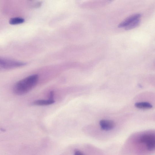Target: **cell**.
Returning <instances> with one entry per match:
<instances>
[{
    "label": "cell",
    "instance_id": "1",
    "mask_svg": "<svg viewBox=\"0 0 155 155\" xmlns=\"http://www.w3.org/2000/svg\"><path fill=\"white\" fill-rule=\"evenodd\" d=\"M38 80V75L34 74L18 82L13 87L14 93L17 95H21L27 93L37 85Z\"/></svg>",
    "mask_w": 155,
    "mask_h": 155
},
{
    "label": "cell",
    "instance_id": "3",
    "mask_svg": "<svg viewBox=\"0 0 155 155\" xmlns=\"http://www.w3.org/2000/svg\"><path fill=\"white\" fill-rule=\"evenodd\" d=\"M141 143L146 145L147 150L150 151L154 150L155 147V137L154 134L146 133L143 134L140 137Z\"/></svg>",
    "mask_w": 155,
    "mask_h": 155
},
{
    "label": "cell",
    "instance_id": "4",
    "mask_svg": "<svg viewBox=\"0 0 155 155\" xmlns=\"http://www.w3.org/2000/svg\"><path fill=\"white\" fill-rule=\"evenodd\" d=\"M101 129L105 131L111 130L114 128L115 124L113 121L109 120H102L99 122Z\"/></svg>",
    "mask_w": 155,
    "mask_h": 155
},
{
    "label": "cell",
    "instance_id": "2",
    "mask_svg": "<svg viewBox=\"0 0 155 155\" xmlns=\"http://www.w3.org/2000/svg\"><path fill=\"white\" fill-rule=\"evenodd\" d=\"M25 63L7 58H0V71H4L24 66Z\"/></svg>",
    "mask_w": 155,
    "mask_h": 155
},
{
    "label": "cell",
    "instance_id": "9",
    "mask_svg": "<svg viewBox=\"0 0 155 155\" xmlns=\"http://www.w3.org/2000/svg\"><path fill=\"white\" fill-rule=\"evenodd\" d=\"M140 19H137L131 22L130 24L125 27L126 30H130L138 27L140 24Z\"/></svg>",
    "mask_w": 155,
    "mask_h": 155
},
{
    "label": "cell",
    "instance_id": "5",
    "mask_svg": "<svg viewBox=\"0 0 155 155\" xmlns=\"http://www.w3.org/2000/svg\"><path fill=\"white\" fill-rule=\"evenodd\" d=\"M141 16L140 14H135L130 16L120 23L118 26L119 28L126 27L130 24L137 19H139Z\"/></svg>",
    "mask_w": 155,
    "mask_h": 155
},
{
    "label": "cell",
    "instance_id": "10",
    "mask_svg": "<svg viewBox=\"0 0 155 155\" xmlns=\"http://www.w3.org/2000/svg\"><path fill=\"white\" fill-rule=\"evenodd\" d=\"M74 155H83V153L79 150H76L74 152Z\"/></svg>",
    "mask_w": 155,
    "mask_h": 155
},
{
    "label": "cell",
    "instance_id": "7",
    "mask_svg": "<svg viewBox=\"0 0 155 155\" xmlns=\"http://www.w3.org/2000/svg\"><path fill=\"white\" fill-rule=\"evenodd\" d=\"M136 108L143 109H149L152 108V105L148 102H141L137 103L135 104Z\"/></svg>",
    "mask_w": 155,
    "mask_h": 155
},
{
    "label": "cell",
    "instance_id": "8",
    "mask_svg": "<svg viewBox=\"0 0 155 155\" xmlns=\"http://www.w3.org/2000/svg\"><path fill=\"white\" fill-rule=\"evenodd\" d=\"M25 20L23 18L19 17L12 18L9 21V23L12 25L20 24L24 22Z\"/></svg>",
    "mask_w": 155,
    "mask_h": 155
},
{
    "label": "cell",
    "instance_id": "6",
    "mask_svg": "<svg viewBox=\"0 0 155 155\" xmlns=\"http://www.w3.org/2000/svg\"><path fill=\"white\" fill-rule=\"evenodd\" d=\"M55 103L53 99H49L48 100H36L32 103L35 105L45 106L52 105Z\"/></svg>",
    "mask_w": 155,
    "mask_h": 155
}]
</instances>
